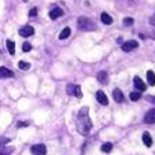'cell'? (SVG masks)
<instances>
[{
    "label": "cell",
    "mask_w": 155,
    "mask_h": 155,
    "mask_svg": "<svg viewBox=\"0 0 155 155\" xmlns=\"http://www.w3.org/2000/svg\"><path fill=\"white\" fill-rule=\"evenodd\" d=\"M92 129V122L89 118V110L88 107H82L77 114V130L80 135L88 136Z\"/></svg>",
    "instance_id": "obj_1"
},
{
    "label": "cell",
    "mask_w": 155,
    "mask_h": 155,
    "mask_svg": "<svg viewBox=\"0 0 155 155\" xmlns=\"http://www.w3.org/2000/svg\"><path fill=\"white\" fill-rule=\"evenodd\" d=\"M77 26H78L80 30H84V32H91V30L96 29L95 22L91 18H87V17H80L78 21H77Z\"/></svg>",
    "instance_id": "obj_2"
},
{
    "label": "cell",
    "mask_w": 155,
    "mask_h": 155,
    "mask_svg": "<svg viewBox=\"0 0 155 155\" xmlns=\"http://www.w3.org/2000/svg\"><path fill=\"white\" fill-rule=\"evenodd\" d=\"M30 152L33 155H45L47 154V147L44 144H35L30 147Z\"/></svg>",
    "instance_id": "obj_3"
},
{
    "label": "cell",
    "mask_w": 155,
    "mask_h": 155,
    "mask_svg": "<svg viewBox=\"0 0 155 155\" xmlns=\"http://www.w3.org/2000/svg\"><path fill=\"white\" fill-rule=\"evenodd\" d=\"M139 47V43L135 40H130V41H125V43L122 44V51H125V52H129V51H133L136 50V48Z\"/></svg>",
    "instance_id": "obj_4"
},
{
    "label": "cell",
    "mask_w": 155,
    "mask_h": 155,
    "mask_svg": "<svg viewBox=\"0 0 155 155\" xmlns=\"http://www.w3.org/2000/svg\"><path fill=\"white\" fill-rule=\"evenodd\" d=\"M19 35L22 36V37H30V36L35 35V29H33V26L26 25V26H24V28H21L19 29Z\"/></svg>",
    "instance_id": "obj_5"
},
{
    "label": "cell",
    "mask_w": 155,
    "mask_h": 155,
    "mask_svg": "<svg viewBox=\"0 0 155 155\" xmlns=\"http://www.w3.org/2000/svg\"><path fill=\"white\" fill-rule=\"evenodd\" d=\"M96 99H97V102H99L100 104H103V106L108 104V99H107V96H106V94L103 91H97L96 92Z\"/></svg>",
    "instance_id": "obj_6"
},
{
    "label": "cell",
    "mask_w": 155,
    "mask_h": 155,
    "mask_svg": "<svg viewBox=\"0 0 155 155\" xmlns=\"http://www.w3.org/2000/svg\"><path fill=\"white\" fill-rule=\"evenodd\" d=\"M133 82H135V87L137 88L139 91H146V89H147V85L144 84L143 81H141V78H140V77H137V76H136L135 78H133Z\"/></svg>",
    "instance_id": "obj_7"
},
{
    "label": "cell",
    "mask_w": 155,
    "mask_h": 155,
    "mask_svg": "<svg viewBox=\"0 0 155 155\" xmlns=\"http://www.w3.org/2000/svg\"><path fill=\"white\" fill-rule=\"evenodd\" d=\"M14 76V73H12L10 69L4 68V66H2L0 68V78H10V77Z\"/></svg>",
    "instance_id": "obj_8"
},
{
    "label": "cell",
    "mask_w": 155,
    "mask_h": 155,
    "mask_svg": "<svg viewBox=\"0 0 155 155\" xmlns=\"http://www.w3.org/2000/svg\"><path fill=\"white\" fill-rule=\"evenodd\" d=\"M144 122L146 124H155V108L154 110H150V111L146 114Z\"/></svg>",
    "instance_id": "obj_9"
},
{
    "label": "cell",
    "mask_w": 155,
    "mask_h": 155,
    "mask_svg": "<svg viewBox=\"0 0 155 155\" xmlns=\"http://www.w3.org/2000/svg\"><path fill=\"white\" fill-rule=\"evenodd\" d=\"M62 15H63V10L59 8V7H55L54 10H51L50 11V18L51 19H56V18L62 17Z\"/></svg>",
    "instance_id": "obj_10"
},
{
    "label": "cell",
    "mask_w": 155,
    "mask_h": 155,
    "mask_svg": "<svg viewBox=\"0 0 155 155\" xmlns=\"http://www.w3.org/2000/svg\"><path fill=\"white\" fill-rule=\"evenodd\" d=\"M96 78H97V81L100 82V84H107V80H108V76H107V73L106 71H99V73L96 74Z\"/></svg>",
    "instance_id": "obj_11"
},
{
    "label": "cell",
    "mask_w": 155,
    "mask_h": 155,
    "mask_svg": "<svg viewBox=\"0 0 155 155\" xmlns=\"http://www.w3.org/2000/svg\"><path fill=\"white\" fill-rule=\"evenodd\" d=\"M113 97H114V100L115 102H118V103H121V102H124V94H122V91H120V89H114L113 91Z\"/></svg>",
    "instance_id": "obj_12"
},
{
    "label": "cell",
    "mask_w": 155,
    "mask_h": 155,
    "mask_svg": "<svg viewBox=\"0 0 155 155\" xmlns=\"http://www.w3.org/2000/svg\"><path fill=\"white\" fill-rule=\"evenodd\" d=\"M6 45H7V51H8L11 55L15 54V43L12 40H7L6 41Z\"/></svg>",
    "instance_id": "obj_13"
},
{
    "label": "cell",
    "mask_w": 155,
    "mask_h": 155,
    "mask_svg": "<svg viewBox=\"0 0 155 155\" xmlns=\"http://www.w3.org/2000/svg\"><path fill=\"white\" fill-rule=\"evenodd\" d=\"M143 141H144V144H146L147 147L152 146V139H151V136H150L148 132H144L143 133Z\"/></svg>",
    "instance_id": "obj_14"
},
{
    "label": "cell",
    "mask_w": 155,
    "mask_h": 155,
    "mask_svg": "<svg viewBox=\"0 0 155 155\" xmlns=\"http://www.w3.org/2000/svg\"><path fill=\"white\" fill-rule=\"evenodd\" d=\"M100 18H102V22H103L104 25H111V24H113V18L110 17L107 12H103Z\"/></svg>",
    "instance_id": "obj_15"
},
{
    "label": "cell",
    "mask_w": 155,
    "mask_h": 155,
    "mask_svg": "<svg viewBox=\"0 0 155 155\" xmlns=\"http://www.w3.org/2000/svg\"><path fill=\"white\" fill-rule=\"evenodd\" d=\"M147 80H148V84L151 85V87H154L155 85V73L152 70L147 71Z\"/></svg>",
    "instance_id": "obj_16"
},
{
    "label": "cell",
    "mask_w": 155,
    "mask_h": 155,
    "mask_svg": "<svg viewBox=\"0 0 155 155\" xmlns=\"http://www.w3.org/2000/svg\"><path fill=\"white\" fill-rule=\"evenodd\" d=\"M12 151H14V148H12V147L0 146V155H11Z\"/></svg>",
    "instance_id": "obj_17"
},
{
    "label": "cell",
    "mask_w": 155,
    "mask_h": 155,
    "mask_svg": "<svg viewBox=\"0 0 155 155\" xmlns=\"http://www.w3.org/2000/svg\"><path fill=\"white\" fill-rule=\"evenodd\" d=\"M70 33H71L70 28H64V29L61 32V35H59V38H61V40H64V38H68L69 36H70Z\"/></svg>",
    "instance_id": "obj_18"
},
{
    "label": "cell",
    "mask_w": 155,
    "mask_h": 155,
    "mask_svg": "<svg viewBox=\"0 0 155 155\" xmlns=\"http://www.w3.org/2000/svg\"><path fill=\"white\" fill-rule=\"evenodd\" d=\"M129 97H130V100H133V102H137V100L141 97V92H139V91L130 92V95H129Z\"/></svg>",
    "instance_id": "obj_19"
},
{
    "label": "cell",
    "mask_w": 155,
    "mask_h": 155,
    "mask_svg": "<svg viewBox=\"0 0 155 155\" xmlns=\"http://www.w3.org/2000/svg\"><path fill=\"white\" fill-rule=\"evenodd\" d=\"M18 68H19L21 70H29V69H30V63L24 62V61H19V62H18Z\"/></svg>",
    "instance_id": "obj_20"
},
{
    "label": "cell",
    "mask_w": 155,
    "mask_h": 155,
    "mask_svg": "<svg viewBox=\"0 0 155 155\" xmlns=\"http://www.w3.org/2000/svg\"><path fill=\"white\" fill-rule=\"evenodd\" d=\"M73 96H77V97H81V96H82V92H81V87H80V85H76V87H74V91H73Z\"/></svg>",
    "instance_id": "obj_21"
},
{
    "label": "cell",
    "mask_w": 155,
    "mask_h": 155,
    "mask_svg": "<svg viewBox=\"0 0 155 155\" xmlns=\"http://www.w3.org/2000/svg\"><path fill=\"white\" fill-rule=\"evenodd\" d=\"M113 150V144L111 143H104L102 146V151L103 152H110Z\"/></svg>",
    "instance_id": "obj_22"
},
{
    "label": "cell",
    "mask_w": 155,
    "mask_h": 155,
    "mask_svg": "<svg viewBox=\"0 0 155 155\" xmlns=\"http://www.w3.org/2000/svg\"><path fill=\"white\" fill-rule=\"evenodd\" d=\"M133 22H135V21H133V18H129V17H126L125 19H124V24H125L126 26H130V25H133Z\"/></svg>",
    "instance_id": "obj_23"
},
{
    "label": "cell",
    "mask_w": 155,
    "mask_h": 155,
    "mask_svg": "<svg viewBox=\"0 0 155 155\" xmlns=\"http://www.w3.org/2000/svg\"><path fill=\"white\" fill-rule=\"evenodd\" d=\"M22 50H24L25 52H29V51L32 50V45H30L29 43H24V45H22Z\"/></svg>",
    "instance_id": "obj_24"
},
{
    "label": "cell",
    "mask_w": 155,
    "mask_h": 155,
    "mask_svg": "<svg viewBox=\"0 0 155 155\" xmlns=\"http://www.w3.org/2000/svg\"><path fill=\"white\" fill-rule=\"evenodd\" d=\"M74 87H76L74 84H69V85H68V88H66V91H68V94H69V95H73Z\"/></svg>",
    "instance_id": "obj_25"
},
{
    "label": "cell",
    "mask_w": 155,
    "mask_h": 155,
    "mask_svg": "<svg viewBox=\"0 0 155 155\" xmlns=\"http://www.w3.org/2000/svg\"><path fill=\"white\" fill-rule=\"evenodd\" d=\"M18 128H25V126H29V122H26V121H19V122L17 124Z\"/></svg>",
    "instance_id": "obj_26"
},
{
    "label": "cell",
    "mask_w": 155,
    "mask_h": 155,
    "mask_svg": "<svg viewBox=\"0 0 155 155\" xmlns=\"http://www.w3.org/2000/svg\"><path fill=\"white\" fill-rule=\"evenodd\" d=\"M37 15V8H32L29 11V17H36Z\"/></svg>",
    "instance_id": "obj_27"
},
{
    "label": "cell",
    "mask_w": 155,
    "mask_h": 155,
    "mask_svg": "<svg viewBox=\"0 0 155 155\" xmlns=\"http://www.w3.org/2000/svg\"><path fill=\"white\" fill-rule=\"evenodd\" d=\"M150 24H151V25H152V26H155V14H154V15H152V17H151V18H150Z\"/></svg>",
    "instance_id": "obj_28"
}]
</instances>
